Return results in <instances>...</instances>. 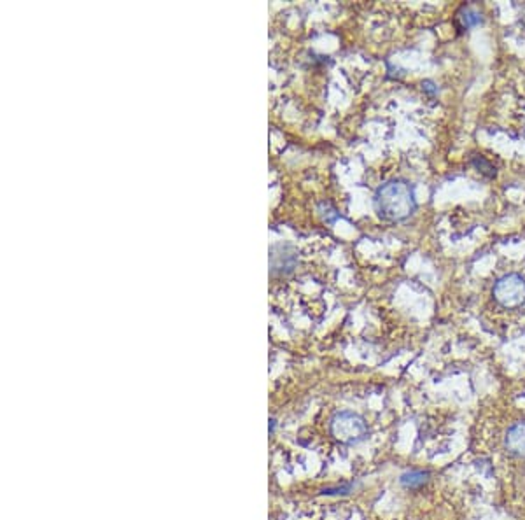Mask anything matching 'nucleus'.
<instances>
[{"label": "nucleus", "instance_id": "obj_5", "mask_svg": "<svg viewBox=\"0 0 525 520\" xmlns=\"http://www.w3.org/2000/svg\"><path fill=\"white\" fill-rule=\"evenodd\" d=\"M427 482H429V473L420 471V470L404 471L400 478L401 485H403L404 489H410V490L420 489V487L426 485Z\"/></svg>", "mask_w": 525, "mask_h": 520}, {"label": "nucleus", "instance_id": "obj_7", "mask_svg": "<svg viewBox=\"0 0 525 520\" xmlns=\"http://www.w3.org/2000/svg\"><path fill=\"white\" fill-rule=\"evenodd\" d=\"M471 163L474 169L478 170L480 174H483L485 177H488V179H492V177H495V167L492 165L490 162H488L487 158H483V156L476 155L473 156L471 158Z\"/></svg>", "mask_w": 525, "mask_h": 520}, {"label": "nucleus", "instance_id": "obj_4", "mask_svg": "<svg viewBox=\"0 0 525 520\" xmlns=\"http://www.w3.org/2000/svg\"><path fill=\"white\" fill-rule=\"evenodd\" d=\"M505 449L509 456L525 457V423H515L509 425L505 435Z\"/></svg>", "mask_w": 525, "mask_h": 520}, {"label": "nucleus", "instance_id": "obj_3", "mask_svg": "<svg viewBox=\"0 0 525 520\" xmlns=\"http://www.w3.org/2000/svg\"><path fill=\"white\" fill-rule=\"evenodd\" d=\"M492 296L502 308H519L525 305V279L520 274H506L494 284Z\"/></svg>", "mask_w": 525, "mask_h": 520}, {"label": "nucleus", "instance_id": "obj_9", "mask_svg": "<svg viewBox=\"0 0 525 520\" xmlns=\"http://www.w3.org/2000/svg\"><path fill=\"white\" fill-rule=\"evenodd\" d=\"M422 88H424V92H427L429 95H434V93L438 92V88H436V86H434L433 81H424L422 83Z\"/></svg>", "mask_w": 525, "mask_h": 520}, {"label": "nucleus", "instance_id": "obj_1", "mask_svg": "<svg viewBox=\"0 0 525 520\" xmlns=\"http://www.w3.org/2000/svg\"><path fill=\"white\" fill-rule=\"evenodd\" d=\"M375 210L387 223H401L417 210L415 186L404 179H393L382 184L375 193Z\"/></svg>", "mask_w": 525, "mask_h": 520}, {"label": "nucleus", "instance_id": "obj_8", "mask_svg": "<svg viewBox=\"0 0 525 520\" xmlns=\"http://www.w3.org/2000/svg\"><path fill=\"white\" fill-rule=\"evenodd\" d=\"M354 485L350 483V485H343V487H338V489H326L324 494H347L349 490H352Z\"/></svg>", "mask_w": 525, "mask_h": 520}, {"label": "nucleus", "instance_id": "obj_6", "mask_svg": "<svg viewBox=\"0 0 525 520\" xmlns=\"http://www.w3.org/2000/svg\"><path fill=\"white\" fill-rule=\"evenodd\" d=\"M457 23L461 25V28L468 30V28H473L478 23H481V14L473 6H462L457 13Z\"/></svg>", "mask_w": 525, "mask_h": 520}, {"label": "nucleus", "instance_id": "obj_2", "mask_svg": "<svg viewBox=\"0 0 525 520\" xmlns=\"http://www.w3.org/2000/svg\"><path fill=\"white\" fill-rule=\"evenodd\" d=\"M331 435L335 436V440H338L340 443H345V445H356V443L363 442L368 436V424L357 413L349 412V410H343L333 416L331 419Z\"/></svg>", "mask_w": 525, "mask_h": 520}]
</instances>
